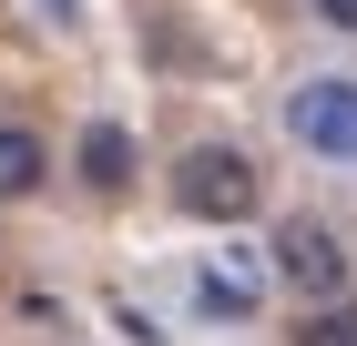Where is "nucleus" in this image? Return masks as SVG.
Masks as SVG:
<instances>
[{
  "label": "nucleus",
  "mask_w": 357,
  "mask_h": 346,
  "mask_svg": "<svg viewBox=\"0 0 357 346\" xmlns=\"http://www.w3.org/2000/svg\"><path fill=\"white\" fill-rule=\"evenodd\" d=\"M174 214H194V224H245L255 204H266V163L245 153V143H184L164 173Z\"/></svg>",
  "instance_id": "obj_1"
},
{
  "label": "nucleus",
  "mask_w": 357,
  "mask_h": 346,
  "mask_svg": "<svg viewBox=\"0 0 357 346\" xmlns=\"http://www.w3.org/2000/svg\"><path fill=\"white\" fill-rule=\"evenodd\" d=\"M306 10H317L327 31H357V0H306Z\"/></svg>",
  "instance_id": "obj_8"
},
{
  "label": "nucleus",
  "mask_w": 357,
  "mask_h": 346,
  "mask_svg": "<svg viewBox=\"0 0 357 346\" xmlns=\"http://www.w3.org/2000/svg\"><path fill=\"white\" fill-rule=\"evenodd\" d=\"M41 21H52V31H82V0H41Z\"/></svg>",
  "instance_id": "obj_9"
},
{
  "label": "nucleus",
  "mask_w": 357,
  "mask_h": 346,
  "mask_svg": "<svg viewBox=\"0 0 357 346\" xmlns=\"http://www.w3.org/2000/svg\"><path fill=\"white\" fill-rule=\"evenodd\" d=\"M266 275H275V265H245V255H215V265H204V316H245L255 295H266Z\"/></svg>",
  "instance_id": "obj_6"
},
{
  "label": "nucleus",
  "mask_w": 357,
  "mask_h": 346,
  "mask_svg": "<svg viewBox=\"0 0 357 346\" xmlns=\"http://www.w3.org/2000/svg\"><path fill=\"white\" fill-rule=\"evenodd\" d=\"M296 346H357V295H327L296 316Z\"/></svg>",
  "instance_id": "obj_7"
},
{
  "label": "nucleus",
  "mask_w": 357,
  "mask_h": 346,
  "mask_svg": "<svg viewBox=\"0 0 357 346\" xmlns=\"http://www.w3.org/2000/svg\"><path fill=\"white\" fill-rule=\"evenodd\" d=\"M275 285L296 295V306H327V295L357 285V255H347V235H337L327 214H286L275 224Z\"/></svg>",
  "instance_id": "obj_3"
},
{
  "label": "nucleus",
  "mask_w": 357,
  "mask_h": 346,
  "mask_svg": "<svg viewBox=\"0 0 357 346\" xmlns=\"http://www.w3.org/2000/svg\"><path fill=\"white\" fill-rule=\"evenodd\" d=\"M31 194H52V143L31 123H0V204H31Z\"/></svg>",
  "instance_id": "obj_5"
},
{
  "label": "nucleus",
  "mask_w": 357,
  "mask_h": 346,
  "mask_svg": "<svg viewBox=\"0 0 357 346\" xmlns=\"http://www.w3.org/2000/svg\"><path fill=\"white\" fill-rule=\"evenodd\" d=\"M286 143H296L306 163H337V173H347L357 163V72H306L296 92H286Z\"/></svg>",
  "instance_id": "obj_2"
},
{
  "label": "nucleus",
  "mask_w": 357,
  "mask_h": 346,
  "mask_svg": "<svg viewBox=\"0 0 357 346\" xmlns=\"http://www.w3.org/2000/svg\"><path fill=\"white\" fill-rule=\"evenodd\" d=\"M72 163H82V184L102 194H133V133H123V123H82V143H72Z\"/></svg>",
  "instance_id": "obj_4"
}]
</instances>
